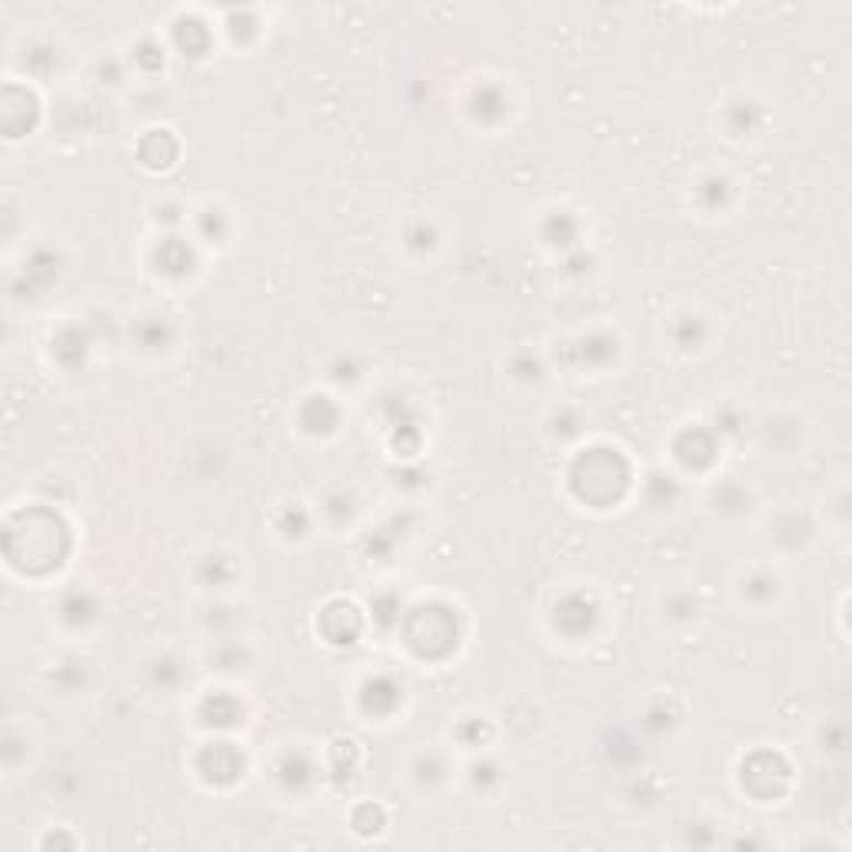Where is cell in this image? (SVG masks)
I'll use <instances>...</instances> for the list:
<instances>
[{"label":"cell","instance_id":"603a6c76","mask_svg":"<svg viewBox=\"0 0 852 852\" xmlns=\"http://www.w3.org/2000/svg\"><path fill=\"white\" fill-rule=\"evenodd\" d=\"M297 423H300V430L310 434V437H333L339 430V406H336V400L313 393V396L303 400V406L297 413Z\"/></svg>","mask_w":852,"mask_h":852},{"label":"cell","instance_id":"3957f363","mask_svg":"<svg viewBox=\"0 0 852 852\" xmlns=\"http://www.w3.org/2000/svg\"><path fill=\"white\" fill-rule=\"evenodd\" d=\"M550 620L556 633H563L569 643H589L603 623V607L589 589H573L563 600H556Z\"/></svg>","mask_w":852,"mask_h":852},{"label":"cell","instance_id":"836d02e7","mask_svg":"<svg viewBox=\"0 0 852 852\" xmlns=\"http://www.w3.org/2000/svg\"><path fill=\"white\" fill-rule=\"evenodd\" d=\"M326 380L339 390H357L364 380H367V364L360 354L347 350V354H336L330 364H326Z\"/></svg>","mask_w":852,"mask_h":852},{"label":"cell","instance_id":"5b68a950","mask_svg":"<svg viewBox=\"0 0 852 852\" xmlns=\"http://www.w3.org/2000/svg\"><path fill=\"white\" fill-rule=\"evenodd\" d=\"M765 543H770V550L783 553V556H796V553H806L816 537H819V527L816 520L806 514V509L799 506H783L776 509V514L765 517Z\"/></svg>","mask_w":852,"mask_h":852},{"label":"cell","instance_id":"74e56055","mask_svg":"<svg viewBox=\"0 0 852 852\" xmlns=\"http://www.w3.org/2000/svg\"><path fill=\"white\" fill-rule=\"evenodd\" d=\"M467 780H470L473 793L490 796V793H496V790L503 786V765H499L496 759H490V756L473 759L470 770H467Z\"/></svg>","mask_w":852,"mask_h":852},{"label":"cell","instance_id":"6da1fadb","mask_svg":"<svg viewBox=\"0 0 852 852\" xmlns=\"http://www.w3.org/2000/svg\"><path fill=\"white\" fill-rule=\"evenodd\" d=\"M566 483L589 509H610L630 490V463L617 447H586L573 457Z\"/></svg>","mask_w":852,"mask_h":852},{"label":"cell","instance_id":"9a60e30c","mask_svg":"<svg viewBox=\"0 0 852 852\" xmlns=\"http://www.w3.org/2000/svg\"><path fill=\"white\" fill-rule=\"evenodd\" d=\"M191 683V669L177 653H157L147 659V687L157 696H177Z\"/></svg>","mask_w":852,"mask_h":852},{"label":"cell","instance_id":"30bf717a","mask_svg":"<svg viewBox=\"0 0 852 852\" xmlns=\"http://www.w3.org/2000/svg\"><path fill=\"white\" fill-rule=\"evenodd\" d=\"M765 120H770V111H765V104L752 94H736L723 107V127L733 140L759 137L765 130Z\"/></svg>","mask_w":852,"mask_h":852},{"label":"cell","instance_id":"60d3db41","mask_svg":"<svg viewBox=\"0 0 852 852\" xmlns=\"http://www.w3.org/2000/svg\"><path fill=\"white\" fill-rule=\"evenodd\" d=\"M490 719L486 716H460L457 719V739L467 749H483L490 742Z\"/></svg>","mask_w":852,"mask_h":852},{"label":"cell","instance_id":"83f0119b","mask_svg":"<svg viewBox=\"0 0 852 852\" xmlns=\"http://www.w3.org/2000/svg\"><path fill=\"white\" fill-rule=\"evenodd\" d=\"M406 773H410V783L416 790H437V786L447 783L450 765H447V756L440 749H423L410 759Z\"/></svg>","mask_w":852,"mask_h":852},{"label":"cell","instance_id":"d6a6232c","mask_svg":"<svg viewBox=\"0 0 852 852\" xmlns=\"http://www.w3.org/2000/svg\"><path fill=\"white\" fill-rule=\"evenodd\" d=\"M230 230H233L230 214L223 207H217V204H204L197 210V217H194V237L200 243H217L220 246V243L230 240Z\"/></svg>","mask_w":852,"mask_h":852},{"label":"cell","instance_id":"7c38bea8","mask_svg":"<svg viewBox=\"0 0 852 852\" xmlns=\"http://www.w3.org/2000/svg\"><path fill=\"white\" fill-rule=\"evenodd\" d=\"M360 514V496L354 486H344V483H333L323 490L320 503H316V517L320 523H326L330 530H347L354 527Z\"/></svg>","mask_w":852,"mask_h":852},{"label":"cell","instance_id":"7402d4cb","mask_svg":"<svg viewBox=\"0 0 852 852\" xmlns=\"http://www.w3.org/2000/svg\"><path fill=\"white\" fill-rule=\"evenodd\" d=\"M170 44H174L184 57H207L210 54V44H214V27L194 14H181L174 21V31H170Z\"/></svg>","mask_w":852,"mask_h":852},{"label":"cell","instance_id":"ab89813d","mask_svg":"<svg viewBox=\"0 0 852 852\" xmlns=\"http://www.w3.org/2000/svg\"><path fill=\"white\" fill-rule=\"evenodd\" d=\"M583 426H586V416H583L576 406H560V410H553V416H550V434L560 437V440H576V437H583Z\"/></svg>","mask_w":852,"mask_h":852},{"label":"cell","instance_id":"5bb4252c","mask_svg":"<svg viewBox=\"0 0 852 852\" xmlns=\"http://www.w3.org/2000/svg\"><path fill=\"white\" fill-rule=\"evenodd\" d=\"M253 663H257V653H253L246 636H227V640H210L207 643V666L223 672V676L250 672Z\"/></svg>","mask_w":852,"mask_h":852},{"label":"cell","instance_id":"44dd1931","mask_svg":"<svg viewBox=\"0 0 852 852\" xmlns=\"http://www.w3.org/2000/svg\"><path fill=\"white\" fill-rule=\"evenodd\" d=\"M360 703H364L367 716H373V719H387V716H393L396 706L403 703V687L396 683L393 676L377 672V676H370L367 683H364V690H360Z\"/></svg>","mask_w":852,"mask_h":852},{"label":"cell","instance_id":"4fadbf2b","mask_svg":"<svg viewBox=\"0 0 852 852\" xmlns=\"http://www.w3.org/2000/svg\"><path fill=\"white\" fill-rule=\"evenodd\" d=\"M713 339V326L700 310H683L669 320V344L676 354H703Z\"/></svg>","mask_w":852,"mask_h":852},{"label":"cell","instance_id":"ac0fdd59","mask_svg":"<svg viewBox=\"0 0 852 852\" xmlns=\"http://www.w3.org/2000/svg\"><path fill=\"white\" fill-rule=\"evenodd\" d=\"M313 773H316V765H313L310 752H303V749H287L274 762V780L290 796H303L316 780Z\"/></svg>","mask_w":852,"mask_h":852},{"label":"cell","instance_id":"ba28073f","mask_svg":"<svg viewBox=\"0 0 852 852\" xmlns=\"http://www.w3.org/2000/svg\"><path fill=\"white\" fill-rule=\"evenodd\" d=\"M153 270L163 280H187L197 270V246L181 233H163L153 246Z\"/></svg>","mask_w":852,"mask_h":852},{"label":"cell","instance_id":"1f68e13d","mask_svg":"<svg viewBox=\"0 0 852 852\" xmlns=\"http://www.w3.org/2000/svg\"><path fill=\"white\" fill-rule=\"evenodd\" d=\"M710 426H713L716 437H719L723 444L746 440V437L752 434V419H749V413H746L739 403H733V400H726L723 406H716V416H713Z\"/></svg>","mask_w":852,"mask_h":852},{"label":"cell","instance_id":"2e32d148","mask_svg":"<svg viewBox=\"0 0 852 852\" xmlns=\"http://www.w3.org/2000/svg\"><path fill=\"white\" fill-rule=\"evenodd\" d=\"M659 617L666 626H693L703 617V600L693 586H669L659 592Z\"/></svg>","mask_w":852,"mask_h":852},{"label":"cell","instance_id":"ffe728a7","mask_svg":"<svg viewBox=\"0 0 852 852\" xmlns=\"http://www.w3.org/2000/svg\"><path fill=\"white\" fill-rule=\"evenodd\" d=\"M540 237H543L546 246H553L560 253H569V250L583 246V220L573 210L556 207L540 220Z\"/></svg>","mask_w":852,"mask_h":852},{"label":"cell","instance_id":"e0dca14e","mask_svg":"<svg viewBox=\"0 0 852 852\" xmlns=\"http://www.w3.org/2000/svg\"><path fill=\"white\" fill-rule=\"evenodd\" d=\"M693 200L703 210V217H726L736 204V184L719 170H710L693 184Z\"/></svg>","mask_w":852,"mask_h":852},{"label":"cell","instance_id":"d4e9b609","mask_svg":"<svg viewBox=\"0 0 852 852\" xmlns=\"http://www.w3.org/2000/svg\"><path fill=\"white\" fill-rule=\"evenodd\" d=\"M509 114V94L503 83H476L473 94H470V117L483 127L499 124Z\"/></svg>","mask_w":852,"mask_h":852},{"label":"cell","instance_id":"8992f818","mask_svg":"<svg viewBox=\"0 0 852 852\" xmlns=\"http://www.w3.org/2000/svg\"><path fill=\"white\" fill-rule=\"evenodd\" d=\"M723 450V440L716 437V430L710 423H690L672 437V460L679 470L687 473H706L716 467Z\"/></svg>","mask_w":852,"mask_h":852},{"label":"cell","instance_id":"d6986e66","mask_svg":"<svg viewBox=\"0 0 852 852\" xmlns=\"http://www.w3.org/2000/svg\"><path fill=\"white\" fill-rule=\"evenodd\" d=\"M243 607L223 600V596H217V600H207L204 610H200V633L210 640H227V636H243Z\"/></svg>","mask_w":852,"mask_h":852},{"label":"cell","instance_id":"f546056e","mask_svg":"<svg viewBox=\"0 0 852 852\" xmlns=\"http://www.w3.org/2000/svg\"><path fill=\"white\" fill-rule=\"evenodd\" d=\"M197 579L207 589H230V583L237 579V560L223 550H207L197 560Z\"/></svg>","mask_w":852,"mask_h":852},{"label":"cell","instance_id":"8fae6325","mask_svg":"<svg viewBox=\"0 0 852 852\" xmlns=\"http://www.w3.org/2000/svg\"><path fill=\"white\" fill-rule=\"evenodd\" d=\"M197 773L214 783V786H223V783H233L237 776H243V756L233 742L227 739H210L197 759Z\"/></svg>","mask_w":852,"mask_h":852},{"label":"cell","instance_id":"7a4b0ae2","mask_svg":"<svg viewBox=\"0 0 852 852\" xmlns=\"http://www.w3.org/2000/svg\"><path fill=\"white\" fill-rule=\"evenodd\" d=\"M752 437H756V447L765 453V457H780V460H790V457H799L806 450V419L799 413H790V410H780V413H770L752 423Z\"/></svg>","mask_w":852,"mask_h":852},{"label":"cell","instance_id":"52a82bcc","mask_svg":"<svg viewBox=\"0 0 852 852\" xmlns=\"http://www.w3.org/2000/svg\"><path fill=\"white\" fill-rule=\"evenodd\" d=\"M756 490L742 476H716L706 496V506L719 520H746L756 509Z\"/></svg>","mask_w":852,"mask_h":852},{"label":"cell","instance_id":"f35d334b","mask_svg":"<svg viewBox=\"0 0 852 852\" xmlns=\"http://www.w3.org/2000/svg\"><path fill=\"white\" fill-rule=\"evenodd\" d=\"M163 44L157 41V37H140L134 47H130V57H127V64L130 67H137V70H143V73H157L160 67H163Z\"/></svg>","mask_w":852,"mask_h":852},{"label":"cell","instance_id":"8d00e7d4","mask_svg":"<svg viewBox=\"0 0 852 852\" xmlns=\"http://www.w3.org/2000/svg\"><path fill=\"white\" fill-rule=\"evenodd\" d=\"M506 377L517 380L520 387H540L546 380V360L533 357L530 350H517L506 364Z\"/></svg>","mask_w":852,"mask_h":852},{"label":"cell","instance_id":"4dcf8cb0","mask_svg":"<svg viewBox=\"0 0 852 852\" xmlns=\"http://www.w3.org/2000/svg\"><path fill=\"white\" fill-rule=\"evenodd\" d=\"M440 246V230L434 220L426 217H416L403 227V250L410 253V257L423 261V257H434Z\"/></svg>","mask_w":852,"mask_h":852},{"label":"cell","instance_id":"277c9868","mask_svg":"<svg viewBox=\"0 0 852 852\" xmlns=\"http://www.w3.org/2000/svg\"><path fill=\"white\" fill-rule=\"evenodd\" d=\"M566 367L579 373H607L617 367L623 344L613 330H586L573 339H566Z\"/></svg>","mask_w":852,"mask_h":852},{"label":"cell","instance_id":"9c48e42d","mask_svg":"<svg viewBox=\"0 0 852 852\" xmlns=\"http://www.w3.org/2000/svg\"><path fill=\"white\" fill-rule=\"evenodd\" d=\"M736 596L742 607L765 613L783 600V576L773 566H749L736 583Z\"/></svg>","mask_w":852,"mask_h":852},{"label":"cell","instance_id":"f1b7e54d","mask_svg":"<svg viewBox=\"0 0 852 852\" xmlns=\"http://www.w3.org/2000/svg\"><path fill=\"white\" fill-rule=\"evenodd\" d=\"M134 330H137V350L140 354H163L170 344H174V326H170V320L160 316V313L137 316Z\"/></svg>","mask_w":852,"mask_h":852},{"label":"cell","instance_id":"4316f807","mask_svg":"<svg viewBox=\"0 0 852 852\" xmlns=\"http://www.w3.org/2000/svg\"><path fill=\"white\" fill-rule=\"evenodd\" d=\"M683 496H687V486H683V480H679L676 473H669V470H649L646 473V483H643L646 506H653V509H676L679 503H683Z\"/></svg>","mask_w":852,"mask_h":852},{"label":"cell","instance_id":"d590c367","mask_svg":"<svg viewBox=\"0 0 852 852\" xmlns=\"http://www.w3.org/2000/svg\"><path fill=\"white\" fill-rule=\"evenodd\" d=\"M277 533L290 543H303L313 533V514L303 503H287L277 517Z\"/></svg>","mask_w":852,"mask_h":852},{"label":"cell","instance_id":"e575fe53","mask_svg":"<svg viewBox=\"0 0 852 852\" xmlns=\"http://www.w3.org/2000/svg\"><path fill=\"white\" fill-rule=\"evenodd\" d=\"M816 752L826 759H845L849 752V726L839 716H829L816 729Z\"/></svg>","mask_w":852,"mask_h":852},{"label":"cell","instance_id":"cb8c5ba5","mask_svg":"<svg viewBox=\"0 0 852 852\" xmlns=\"http://www.w3.org/2000/svg\"><path fill=\"white\" fill-rule=\"evenodd\" d=\"M97 613H101V607H97V600H94L88 589H67V592H60V600H57V620H60L67 630L83 633L88 626L97 623Z\"/></svg>","mask_w":852,"mask_h":852},{"label":"cell","instance_id":"484cf974","mask_svg":"<svg viewBox=\"0 0 852 852\" xmlns=\"http://www.w3.org/2000/svg\"><path fill=\"white\" fill-rule=\"evenodd\" d=\"M200 723L207 729H237L243 726V703L230 693V690H217L214 696H207L200 703Z\"/></svg>","mask_w":852,"mask_h":852}]
</instances>
